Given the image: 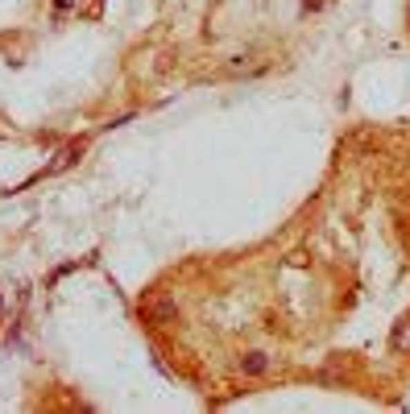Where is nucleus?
Wrapping results in <instances>:
<instances>
[{
	"label": "nucleus",
	"mask_w": 410,
	"mask_h": 414,
	"mask_svg": "<svg viewBox=\"0 0 410 414\" xmlns=\"http://www.w3.org/2000/svg\"><path fill=\"white\" fill-rule=\"evenodd\" d=\"M137 311H141V323H149V328H166L178 319V303L170 294H145Z\"/></svg>",
	"instance_id": "f257e3e1"
},
{
	"label": "nucleus",
	"mask_w": 410,
	"mask_h": 414,
	"mask_svg": "<svg viewBox=\"0 0 410 414\" xmlns=\"http://www.w3.org/2000/svg\"><path fill=\"white\" fill-rule=\"evenodd\" d=\"M270 369H274V361H270L265 352H245V357H241V373H245V377H265Z\"/></svg>",
	"instance_id": "f03ea898"
},
{
	"label": "nucleus",
	"mask_w": 410,
	"mask_h": 414,
	"mask_svg": "<svg viewBox=\"0 0 410 414\" xmlns=\"http://www.w3.org/2000/svg\"><path fill=\"white\" fill-rule=\"evenodd\" d=\"M79 158H83V141H71V145H66V149H62V153H58V158H54V162L46 166V174H58V170H66V166H75Z\"/></svg>",
	"instance_id": "7ed1b4c3"
},
{
	"label": "nucleus",
	"mask_w": 410,
	"mask_h": 414,
	"mask_svg": "<svg viewBox=\"0 0 410 414\" xmlns=\"http://www.w3.org/2000/svg\"><path fill=\"white\" fill-rule=\"evenodd\" d=\"M390 344H394V352H410V315L394 323V332H390Z\"/></svg>",
	"instance_id": "20e7f679"
},
{
	"label": "nucleus",
	"mask_w": 410,
	"mask_h": 414,
	"mask_svg": "<svg viewBox=\"0 0 410 414\" xmlns=\"http://www.w3.org/2000/svg\"><path fill=\"white\" fill-rule=\"evenodd\" d=\"M324 8V0H303V12H319Z\"/></svg>",
	"instance_id": "39448f33"
},
{
	"label": "nucleus",
	"mask_w": 410,
	"mask_h": 414,
	"mask_svg": "<svg viewBox=\"0 0 410 414\" xmlns=\"http://www.w3.org/2000/svg\"><path fill=\"white\" fill-rule=\"evenodd\" d=\"M71 4L75 0H54V12H71Z\"/></svg>",
	"instance_id": "423d86ee"
},
{
	"label": "nucleus",
	"mask_w": 410,
	"mask_h": 414,
	"mask_svg": "<svg viewBox=\"0 0 410 414\" xmlns=\"http://www.w3.org/2000/svg\"><path fill=\"white\" fill-rule=\"evenodd\" d=\"M407 17H410V12H407Z\"/></svg>",
	"instance_id": "0eeeda50"
}]
</instances>
